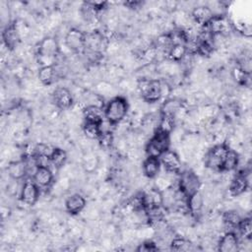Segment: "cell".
<instances>
[{"mask_svg": "<svg viewBox=\"0 0 252 252\" xmlns=\"http://www.w3.org/2000/svg\"><path fill=\"white\" fill-rule=\"evenodd\" d=\"M138 91L145 101L157 102L162 97V82L158 79L143 78L138 82Z\"/></svg>", "mask_w": 252, "mask_h": 252, "instance_id": "cell-4", "label": "cell"}, {"mask_svg": "<svg viewBox=\"0 0 252 252\" xmlns=\"http://www.w3.org/2000/svg\"><path fill=\"white\" fill-rule=\"evenodd\" d=\"M207 32L212 35H222L228 33L231 29V23L227 17L223 15H215L210 23L205 26Z\"/></svg>", "mask_w": 252, "mask_h": 252, "instance_id": "cell-8", "label": "cell"}, {"mask_svg": "<svg viewBox=\"0 0 252 252\" xmlns=\"http://www.w3.org/2000/svg\"><path fill=\"white\" fill-rule=\"evenodd\" d=\"M59 52V44L55 37L46 36L41 39L37 45V57L41 67L54 65Z\"/></svg>", "mask_w": 252, "mask_h": 252, "instance_id": "cell-2", "label": "cell"}, {"mask_svg": "<svg viewBox=\"0 0 252 252\" xmlns=\"http://www.w3.org/2000/svg\"><path fill=\"white\" fill-rule=\"evenodd\" d=\"M238 163H239L238 154L234 150L229 149V151L226 154L225 158H224V160L222 162V165H221V168H220V172L232 171V170L236 169Z\"/></svg>", "mask_w": 252, "mask_h": 252, "instance_id": "cell-26", "label": "cell"}, {"mask_svg": "<svg viewBox=\"0 0 252 252\" xmlns=\"http://www.w3.org/2000/svg\"><path fill=\"white\" fill-rule=\"evenodd\" d=\"M39 187L32 179H27L21 189L20 199L21 201L29 206H33L39 198Z\"/></svg>", "mask_w": 252, "mask_h": 252, "instance_id": "cell-9", "label": "cell"}, {"mask_svg": "<svg viewBox=\"0 0 252 252\" xmlns=\"http://www.w3.org/2000/svg\"><path fill=\"white\" fill-rule=\"evenodd\" d=\"M86 199L81 194L75 193L70 195L65 201V209L71 215L80 214L86 207Z\"/></svg>", "mask_w": 252, "mask_h": 252, "instance_id": "cell-15", "label": "cell"}, {"mask_svg": "<svg viewBox=\"0 0 252 252\" xmlns=\"http://www.w3.org/2000/svg\"><path fill=\"white\" fill-rule=\"evenodd\" d=\"M204 206V198L202 194L199 192L191 195L186 199V207L189 213L192 215L200 214Z\"/></svg>", "mask_w": 252, "mask_h": 252, "instance_id": "cell-23", "label": "cell"}, {"mask_svg": "<svg viewBox=\"0 0 252 252\" xmlns=\"http://www.w3.org/2000/svg\"><path fill=\"white\" fill-rule=\"evenodd\" d=\"M136 250L139 252H152V251H158V244H156L155 242L147 240V241H144L143 243L139 244V246L136 248Z\"/></svg>", "mask_w": 252, "mask_h": 252, "instance_id": "cell-33", "label": "cell"}, {"mask_svg": "<svg viewBox=\"0 0 252 252\" xmlns=\"http://www.w3.org/2000/svg\"><path fill=\"white\" fill-rule=\"evenodd\" d=\"M104 118L110 125L120 123L127 115L129 104L124 96L117 95L112 97L103 108Z\"/></svg>", "mask_w": 252, "mask_h": 252, "instance_id": "cell-1", "label": "cell"}, {"mask_svg": "<svg viewBox=\"0 0 252 252\" xmlns=\"http://www.w3.org/2000/svg\"><path fill=\"white\" fill-rule=\"evenodd\" d=\"M66 46L74 52H82L86 48V32L79 29H70L65 35Z\"/></svg>", "mask_w": 252, "mask_h": 252, "instance_id": "cell-7", "label": "cell"}, {"mask_svg": "<svg viewBox=\"0 0 252 252\" xmlns=\"http://www.w3.org/2000/svg\"><path fill=\"white\" fill-rule=\"evenodd\" d=\"M222 220L223 222L226 226L228 227H232V228H236L241 218L240 216L237 214V212L235 211H227L223 214L222 216Z\"/></svg>", "mask_w": 252, "mask_h": 252, "instance_id": "cell-31", "label": "cell"}, {"mask_svg": "<svg viewBox=\"0 0 252 252\" xmlns=\"http://www.w3.org/2000/svg\"><path fill=\"white\" fill-rule=\"evenodd\" d=\"M191 16H192L193 20L197 24L205 27V26H207L210 23V21L213 19L215 14H214L213 10L209 6L201 5V6L195 7L192 10Z\"/></svg>", "mask_w": 252, "mask_h": 252, "instance_id": "cell-17", "label": "cell"}, {"mask_svg": "<svg viewBox=\"0 0 252 252\" xmlns=\"http://www.w3.org/2000/svg\"><path fill=\"white\" fill-rule=\"evenodd\" d=\"M236 228L239 230L240 234L245 239H251V235H252V221H251L250 218L241 219Z\"/></svg>", "mask_w": 252, "mask_h": 252, "instance_id": "cell-30", "label": "cell"}, {"mask_svg": "<svg viewBox=\"0 0 252 252\" xmlns=\"http://www.w3.org/2000/svg\"><path fill=\"white\" fill-rule=\"evenodd\" d=\"M67 160V154L60 148H54L49 155V162L55 168H61Z\"/></svg>", "mask_w": 252, "mask_h": 252, "instance_id": "cell-28", "label": "cell"}, {"mask_svg": "<svg viewBox=\"0 0 252 252\" xmlns=\"http://www.w3.org/2000/svg\"><path fill=\"white\" fill-rule=\"evenodd\" d=\"M232 78L234 81L242 86H249L250 85V73L243 70L240 66H235L231 72Z\"/></svg>", "mask_w": 252, "mask_h": 252, "instance_id": "cell-29", "label": "cell"}, {"mask_svg": "<svg viewBox=\"0 0 252 252\" xmlns=\"http://www.w3.org/2000/svg\"><path fill=\"white\" fill-rule=\"evenodd\" d=\"M106 47V38L102 33L95 31L86 32V48L88 50L101 54L102 49Z\"/></svg>", "mask_w": 252, "mask_h": 252, "instance_id": "cell-13", "label": "cell"}, {"mask_svg": "<svg viewBox=\"0 0 252 252\" xmlns=\"http://www.w3.org/2000/svg\"><path fill=\"white\" fill-rule=\"evenodd\" d=\"M182 108V101L179 98L166 99L160 106V116L175 118Z\"/></svg>", "mask_w": 252, "mask_h": 252, "instance_id": "cell-20", "label": "cell"}, {"mask_svg": "<svg viewBox=\"0 0 252 252\" xmlns=\"http://www.w3.org/2000/svg\"><path fill=\"white\" fill-rule=\"evenodd\" d=\"M83 115L85 121L103 123L104 110L101 106H98L96 104H90L84 108Z\"/></svg>", "mask_w": 252, "mask_h": 252, "instance_id": "cell-22", "label": "cell"}, {"mask_svg": "<svg viewBox=\"0 0 252 252\" xmlns=\"http://www.w3.org/2000/svg\"><path fill=\"white\" fill-rule=\"evenodd\" d=\"M37 77H38V80L40 81V83L45 86L52 84L56 77L55 66L49 65V66L40 67L38 70V73H37Z\"/></svg>", "mask_w": 252, "mask_h": 252, "instance_id": "cell-24", "label": "cell"}, {"mask_svg": "<svg viewBox=\"0 0 252 252\" xmlns=\"http://www.w3.org/2000/svg\"><path fill=\"white\" fill-rule=\"evenodd\" d=\"M159 160L163 168L169 173H180L182 162L178 154L172 150H167L160 157Z\"/></svg>", "mask_w": 252, "mask_h": 252, "instance_id": "cell-10", "label": "cell"}, {"mask_svg": "<svg viewBox=\"0 0 252 252\" xmlns=\"http://www.w3.org/2000/svg\"><path fill=\"white\" fill-rule=\"evenodd\" d=\"M52 101L57 108L66 110L73 104V95L69 89L65 87H58L52 93Z\"/></svg>", "mask_w": 252, "mask_h": 252, "instance_id": "cell-11", "label": "cell"}, {"mask_svg": "<svg viewBox=\"0 0 252 252\" xmlns=\"http://www.w3.org/2000/svg\"><path fill=\"white\" fill-rule=\"evenodd\" d=\"M170 147V133L157 129L146 144V153L149 157L159 158Z\"/></svg>", "mask_w": 252, "mask_h": 252, "instance_id": "cell-3", "label": "cell"}, {"mask_svg": "<svg viewBox=\"0 0 252 252\" xmlns=\"http://www.w3.org/2000/svg\"><path fill=\"white\" fill-rule=\"evenodd\" d=\"M171 249L175 251H186L191 247V243L189 240L182 237H175L172 239L170 243Z\"/></svg>", "mask_w": 252, "mask_h": 252, "instance_id": "cell-32", "label": "cell"}, {"mask_svg": "<svg viewBox=\"0 0 252 252\" xmlns=\"http://www.w3.org/2000/svg\"><path fill=\"white\" fill-rule=\"evenodd\" d=\"M83 132L90 139H98L102 132V123L85 121L83 124Z\"/></svg>", "mask_w": 252, "mask_h": 252, "instance_id": "cell-25", "label": "cell"}, {"mask_svg": "<svg viewBox=\"0 0 252 252\" xmlns=\"http://www.w3.org/2000/svg\"><path fill=\"white\" fill-rule=\"evenodd\" d=\"M178 174L179 179L177 188L186 199L191 195L199 192L201 187V181L194 171L184 170Z\"/></svg>", "mask_w": 252, "mask_h": 252, "instance_id": "cell-6", "label": "cell"}, {"mask_svg": "<svg viewBox=\"0 0 252 252\" xmlns=\"http://www.w3.org/2000/svg\"><path fill=\"white\" fill-rule=\"evenodd\" d=\"M229 149L230 148L225 143H220L213 146L205 155V158H204L205 165L210 169L220 171L222 162Z\"/></svg>", "mask_w": 252, "mask_h": 252, "instance_id": "cell-5", "label": "cell"}, {"mask_svg": "<svg viewBox=\"0 0 252 252\" xmlns=\"http://www.w3.org/2000/svg\"><path fill=\"white\" fill-rule=\"evenodd\" d=\"M160 166H161V163H160L159 158L148 156L142 164L143 173L148 178H155L158 176L160 170Z\"/></svg>", "mask_w": 252, "mask_h": 252, "instance_id": "cell-21", "label": "cell"}, {"mask_svg": "<svg viewBox=\"0 0 252 252\" xmlns=\"http://www.w3.org/2000/svg\"><path fill=\"white\" fill-rule=\"evenodd\" d=\"M248 187H249V181L246 174L238 173L231 180L228 190L231 196L237 197L242 195L247 190Z\"/></svg>", "mask_w": 252, "mask_h": 252, "instance_id": "cell-16", "label": "cell"}, {"mask_svg": "<svg viewBox=\"0 0 252 252\" xmlns=\"http://www.w3.org/2000/svg\"><path fill=\"white\" fill-rule=\"evenodd\" d=\"M239 247V240L234 231L225 232L218 243V250L220 252H234Z\"/></svg>", "mask_w": 252, "mask_h": 252, "instance_id": "cell-14", "label": "cell"}, {"mask_svg": "<svg viewBox=\"0 0 252 252\" xmlns=\"http://www.w3.org/2000/svg\"><path fill=\"white\" fill-rule=\"evenodd\" d=\"M53 172L48 165H37L32 174V180L39 188H47L53 183Z\"/></svg>", "mask_w": 252, "mask_h": 252, "instance_id": "cell-12", "label": "cell"}, {"mask_svg": "<svg viewBox=\"0 0 252 252\" xmlns=\"http://www.w3.org/2000/svg\"><path fill=\"white\" fill-rule=\"evenodd\" d=\"M188 52V48L186 44L183 43H176L173 44L167 51L168 58L174 62H179L182 60Z\"/></svg>", "mask_w": 252, "mask_h": 252, "instance_id": "cell-27", "label": "cell"}, {"mask_svg": "<svg viewBox=\"0 0 252 252\" xmlns=\"http://www.w3.org/2000/svg\"><path fill=\"white\" fill-rule=\"evenodd\" d=\"M28 170H29V167L27 164V160L25 159L11 161L7 166V171L9 176L15 180H20L24 178L28 173Z\"/></svg>", "mask_w": 252, "mask_h": 252, "instance_id": "cell-19", "label": "cell"}, {"mask_svg": "<svg viewBox=\"0 0 252 252\" xmlns=\"http://www.w3.org/2000/svg\"><path fill=\"white\" fill-rule=\"evenodd\" d=\"M3 43L8 49H14L20 41V35L15 24H9L2 32Z\"/></svg>", "mask_w": 252, "mask_h": 252, "instance_id": "cell-18", "label": "cell"}]
</instances>
